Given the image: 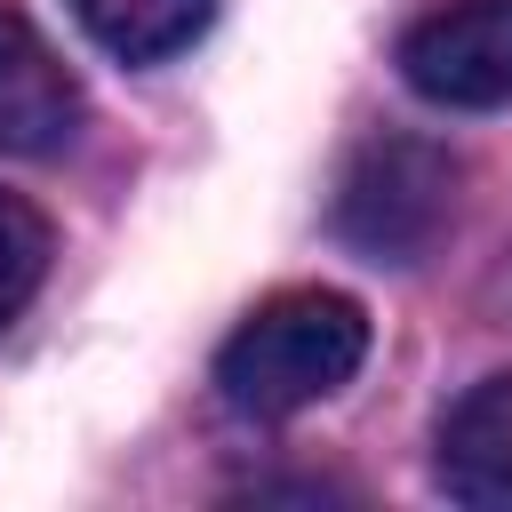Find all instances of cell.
Segmentation results:
<instances>
[{"instance_id":"obj_2","label":"cell","mask_w":512,"mask_h":512,"mask_svg":"<svg viewBox=\"0 0 512 512\" xmlns=\"http://www.w3.org/2000/svg\"><path fill=\"white\" fill-rule=\"evenodd\" d=\"M448 208H456V168L440 144H416V136L360 144L336 184V232L376 264H416L440 240Z\"/></svg>"},{"instance_id":"obj_4","label":"cell","mask_w":512,"mask_h":512,"mask_svg":"<svg viewBox=\"0 0 512 512\" xmlns=\"http://www.w3.org/2000/svg\"><path fill=\"white\" fill-rule=\"evenodd\" d=\"M72 128H80V80L40 40V24L0 0V152L40 160V152H64Z\"/></svg>"},{"instance_id":"obj_5","label":"cell","mask_w":512,"mask_h":512,"mask_svg":"<svg viewBox=\"0 0 512 512\" xmlns=\"http://www.w3.org/2000/svg\"><path fill=\"white\" fill-rule=\"evenodd\" d=\"M440 488L472 512H512V368L480 376L448 416H440Z\"/></svg>"},{"instance_id":"obj_1","label":"cell","mask_w":512,"mask_h":512,"mask_svg":"<svg viewBox=\"0 0 512 512\" xmlns=\"http://www.w3.org/2000/svg\"><path fill=\"white\" fill-rule=\"evenodd\" d=\"M368 360V312L336 288H288L256 304L224 352H216V392L240 416H296L328 392H344Z\"/></svg>"},{"instance_id":"obj_3","label":"cell","mask_w":512,"mask_h":512,"mask_svg":"<svg viewBox=\"0 0 512 512\" xmlns=\"http://www.w3.org/2000/svg\"><path fill=\"white\" fill-rule=\"evenodd\" d=\"M400 80L440 112L512 104V0H448L400 40Z\"/></svg>"},{"instance_id":"obj_7","label":"cell","mask_w":512,"mask_h":512,"mask_svg":"<svg viewBox=\"0 0 512 512\" xmlns=\"http://www.w3.org/2000/svg\"><path fill=\"white\" fill-rule=\"evenodd\" d=\"M40 272H48V224H40V208H24L16 192H0V328L32 304Z\"/></svg>"},{"instance_id":"obj_6","label":"cell","mask_w":512,"mask_h":512,"mask_svg":"<svg viewBox=\"0 0 512 512\" xmlns=\"http://www.w3.org/2000/svg\"><path fill=\"white\" fill-rule=\"evenodd\" d=\"M88 40L120 64H160L216 24V0H72Z\"/></svg>"}]
</instances>
